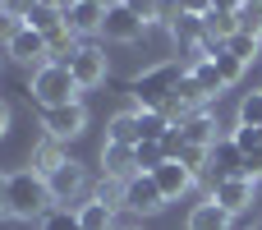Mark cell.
<instances>
[{
	"label": "cell",
	"mask_w": 262,
	"mask_h": 230,
	"mask_svg": "<svg viewBox=\"0 0 262 230\" xmlns=\"http://www.w3.org/2000/svg\"><path fill=\"white\" fill-rule=\"evenodd\" d=\"M124 5H129V9H134L143 23H152V18H157V5H161V0H124Z\"/></svg>",
	"instance_id": "obj_32"
},
{
	"label": "cell",
	"mask_w": 262,
	"mask_h": 230,
	"mask_svg": "<svg viewBox=\"0 0 262 230\" xmlns=\"http://www.w3.org/2000/svg\"><path fill=\"white\" fill-rule=\"evenodd\" d=\"M212 65H216V74H221V83H226V88L244 74V60H239V55H230V51H216V55H212Z\"/></svg>",
	"instance_id": "obj_24"
},
{
	"label": "cell",
	"mask_w": 262,
	"mask_h": 230,
	"mask_svg": "<svg viewBox=\"0 0 262 230\" xmlns=\"http://www.w3.org/2000/svg\"><path fill=\"white\" fill-rule=\"evenodd\" d=\"M78 32H69V28H60V32H51L46 37V51H51V65H69L74 55H78Z\"/></svg>",
	"instance_id": "obj_18"
},
{
	"label": "cell",
	"mask_w": 262,
	"mask_h": 230,
	"mask_svg": "<svg viewBox=\"0 0 262 230\" xmlns=\"http://www.w3.org/2000/svg\"><path fill=\"white\" fill-rule=\"evenodd\" d=\"M46 203H55L46 175H37V171H14V175H5V212H9V217H18V221L46 217Z\"/></svg>",
	"instance_id": "obj_2"
},
{
	"label": "cell",
	"mask_w": 262,
	"mask_h": 230,
	"mask_svg": "<svg viewBox=\"0 0 262 230\" xmlns=\"http://www.w3.org/2000/svg\"><path fill=\"white\" fill-rule=\"evenodd\" d=\"M101 23H106V9L101 5H92V0H69L64 5V28L69 32H101Z\"/></svg>",
	"instance_id": "obj_9"
},
{
	"label": "cell",
	"mask_w": 262,
	"mask_h": 230,
	"mask_svg": "<svg viewBox=\"0 0 262 230\" xmlns=\"http://www.w3.org/2000/svg\"><path fill=\"white\" fill-rule=\"evenodd\" d=\"M212 203H216V207H226L230 217H235V212H244V207H253V180H244V175H235V180H226V184H216V194H212Z\"/></svg>",
	"instance_id": "obj_11"
},
{
	"label": "cell",
	"mask_w": 262,
	"mask_h": 230,
	"mask_svg": "<svg viewBox=\"0 0 262 230\" xmlns=\"http://www.w3.org/2000/svg\"><path fill=\"white\" fill-rule=\"evenodd\" d=\"M161 148H166V157H170V161H180V157H184V148H189V138H184V129L175 124V129H170V134L161 138Z\"/></svg>",
	"instance_id": "obj_29"
},
{
	"label": "cell",
	"mask_w": 262,
	"mask_h": 230,
	"mask_svg": "<svg viewBox=\"0 0 262 230\" xmlns=\"http://www.w3.org/2000/svg\"><path fill=\"white\" fill-rule=\"evenodd\" d=\"M203 23H207V37H216V41H230L239 32V14H230V9H207Z\"/></svg>",
	"instance_id": "obj_20"
},
{
	"label": "cell",
	"mask_w": 262,
	"mask_h": 230,
	"mask_svg": "<svg viewBox=\"0 0 262 230\" xmlns=\"http://www.w3.org/2000/svg\"><path fill=\"white\" fill-rule=\"evenodd\" d=\"M64 161H69V157L60 152V138H41V143H37V152H32V171H37V175H46V180H51Z\"/></svg>",
	"instance_id": "obj_15"
},
{
	"label": "cell",
	"mask_w": 262,
	"mask_h": 230,
	"mask_svg": "<svg viewBox=\"0 0 262 230\" xmlns=\"http://www.w3.org/2000/svg\"><path fill=\"white\" fill-rule=\"evenodd\" d=\"M239 124H249V129L262 134V92H249V97L239 101Z\"/></svg>",
	"instance_id": "obj_26"
},
{
	"label": "cell",
	"mask_w": 262,
	"mask_h": 230,
	"mask_svg": "<svg viewBox=\"0 0 262 230\" xmlns=\"http://www.w3.org/2000/svg\"><path fill=\"white\" fill-rule=\"evenodd\" d=\"M92 5H101V9H111V5H120V0H92Z\"/></svg>",
	"instance_id": "obj_39"
},
{
	"label": "cell",
	"mask_w": 262,
	"mask_h": 230,
	"mask_svg": "<svg viewBox=\"0 0 262 230\" xmlns=\"http://www.w3.org/2000/svg\"><path fill=\"white\" fill-rule=\"evenodd\" d=\"M106 143H120V148H138V143H143V129H138V111H120V115H111V124H106Z\"/></svg>",
	"instance_id": "obj_13"
},
{
	"label": "cell",
	"mask_w": 262,
	"mask_h": 230,
	"mask_svg": "<svg viewBox=\"0 0 262 230\" xmlns=\"http://www.w3.org/2000/svg\"><path fill=\"white\" fill-rule=\"evenodd\" d=\"M180 9H184V14H198V18H203V14L212 9V0H180Z\"/></svg>",
	"instance_id": "obj_35"
},
{
	"label": "cell",
	"mask_w": 262,
	"mask_h": 230,
	"mask_svg": "<svg viewBox=\"0 0 262 230\" xmlns=\"http://www.w3.org/2000/svg\"><path fill=\"white\" fill-rule=\"evenodd\" d=\"M226 51H230V55H239V60L249 65V60L258 55V37H249V32H235V37L226 41Z\"/></svg>",
	"instance_id": "obj_27"
},
{
	"label": "cell",
	"mask_w": 262,
	"mask_h": 230,
	"mask_svg": "<svg viewBox=\"0 0 262 230\" xmlns=\"http://www.w3.org/2000/svg\"><path fill=\"white\" fill-rule=\"evenodd\" d=\"M37 5H46V9H64L69 0H37Z\"/></svg>",
	"instance_id": "obj_38"
},
{
	"label": "cell",
	"mask_w": 262,
	"mask_h": 230,
	"mask_svg": "<svg viewBox=\"0 0 262 230\" xmlns=\"http://www.w3.org/2000/svg\"><path fill=\"white\" fill-rule=\"evenodd\" d=\"M0 212H5V175H0Z\"/></svg>",
	"instance_id": "obj_40"
},
{
	"label": "cell",
	"mask_w": 262,
	"mask_h": 230,
	"mask_svg": "<svg viewBox=\"0 0 262 230\" xmlns=\"http://www.w3.org/2000/svg\"><path fill=\"white\" fill-rule=\"evenodd\" d=\"M189 230H230V212L207 198V203H198V207L189 212Z\"/></svg>",
	"instance_id": "obj_16"
},
{
	"label": "cell",
	"mask_w": 262,
	"mask_h": 230,
	"mask_svg": "<svg viewBox=\"0 0 262 230\" xmlns=\"http://www.w3.org/2000/svg\"><path fill=\"white\" fill-rule=\"evenodd\" d=\"M212 9H230V14H239V9H244V0H212Z\"/></svg>",
	"instance_id": "obj_36"
},
{
	"label": "cell",
	"mask_w": 262,
	"mask_h": 230,
	"mask_svg": "<svg viewBox=\"0 0 262 230\" xmlns=\"http://www.w3.org/2000/svg\"><path fill=\"white\" fill-rule=\"evenodd\" d=\"M101 166H106V180H134L138 175V161H134V148H120V143H106L101 148Z\"/></svg>",
	"instance_id": "obj_12"
},
{
	"label": "cell",
	"mask_w": 262,
	"mask_h": 230,
	"mask_svg": "<svg viewBox=\"0 0 262 230\" xmlns=\"http://www.w3.org/2000/svg\"><path fill=\"white\" fill-rule=\"evenodd\" d=\"M184 74H189V69H184L180 60H161V65L143 69L138 78H129V97H134L143 111H166V106L175 101V92H180Z\"/></svg>",
	"instance_id": "obj_1"
},
{
	"label": "cell",
	"mask_w": 262,
	"mask_h": 230,
	"mask_svg": "<svg viewBox=\"0 0 262 230\" xmlns=\"http://www.w3.org/2000/svg\"><path fill=\"white\" fill-rule=\"evenodd\" d=\"M9 55H14L18 65H37V69H41V65H51L46 37H41V32H32L28 23H23V28H18L14 37H9Z\"/></svg>",
	"instance_id": "obj_6"
},
{
	"label": "cell",
	"mask_w": 262,
	"mask_h": 230,
	"mask_svg": "<svg viewBox=\"0 0 262 230\" xmlns=\"http://www.w3.org/2000/svg\"><path fill=\"white\" fill-rule=\"evenodd\" d=\"M23 23H28L32 32H41V37H51V32H60V28H64V9H46V5H32Z\"/></svg>",
	"instance_id": "obj_19"
},
{
	"label": "cell",
	"mask_w": 262,
	"mask_h": 230,
	"mask_svg": "<svg viewBox=\"0 0 262 230\" xmlns=\"http://www.w3.org/2000/svg\"><path fill=\"white\" fill-rule=\"evenodd\" d=\"M32 97H37L41 111L78 101V78H74V69H69V65H41V69L32 74Z\"/></svg>",
	"instance_id": "obj_3"
},
{
	"label": "cell",
	"mask_w": 262,
	"mask_h": 230,
	"mask_svg": "<svg viewBox=\"0 0 262 230\" xmlns=\"http://www.w3.org/2000/svg\"><path fill=\"white\" fill-rule=\"evenodd\" d=\"M5 129H9V106L0 101V138H5Z\"/></svg>",
	"instance_id": "obj_37"
},
{
	"label": "cell",
	"mask_w": 262,
	"mask_h": 230,
	"mask_svg": "<svg viewBox=\"0 0 262 230\" xmlns=\"http://www.w3.org/2000/svg\"><path fill=\"white\" fill-rule=\"evenodd\" d=\"M253 226H258V212H253V207H244V212L230 217V230H253Z\"/></svg>",
	"instance_id": "obj_34"
},
{
	"label": "cell",
	"mask_w": 262,
	"mask_h": 230,
	"mask_svg": "<svg viewBox=\"0 0 262 230\" xmlns=\"http://www.w3.org/2000/svg\"><path fill=\"white\" fill-rule=\"evenodd\" d=\"M69 69H74L78 88H97L106 78V51L101 46H78V55L69 60Z\"/></svg>",
	"instance_id": "obj_8"
},
{
	"label": "cell",
	"mask_w": 262,
	"mask_h": 230,
	"mask_svg": "<svg viewBox=\"0 0 262 230\" xmlns=\"http://www.w3.org/2000/svg\"><path fill=\"white\" fill-rule=\"evenodd\" d=\"M78 221H83V230H111L115 212H111L106 203H83V207H78Z\"/></svg>",
	"instance_id": "obj_22"
},
{
	"label": "cell",
	"mask_w": 262,
	"mask_h": 230,
	"mask_svg": "<svg viewBox=\"0 0 262 230\" xmlns=\"http://www.w3.org/2000/svg\"><path fill=\"white\" fill-rule=\"evenodd\" d=\"M124 207H129V212H161V207H166V194L157 189L152 175H134V180L124 184Z\"/></svg>",
	"instance_id": "obj_7"
},
{
	"label": "cell",
	"mask_w": 262,
	"mask_h": 230,
	"mask_svg": "<svg viewBox=\"0 0 262 230\" xmlns=\"http://www.w3.org/2000/svg\"><path fill=\"white\" fill-rule=\"evenodd\" d=\"M244 180H262V148L244 152Z\"/></svg>",
	"instance_id": "obj_31"
},
{
	"label": "cell",
	"mask_w": 262,
	"mask_h": 230,
	"mask_svg": "<svg viewBox=\"0 0 262 230\" xmlns=\"http://www.w3.org/2000/svg\"><path fill=\"white\" fill-rule=\"evenodd\" d=\"M41 230H83V221H78V212H46L41 217Z\"/></svg>",
	"instance_id": "obj_28"
},
{
	"label": "cell",
	"mask_w": 262,
	"mask_h": 230,
	"mask_svg": "<svg viewBox=\"0 0 262 230\" xmlns=\"http://www.w3.org/2000/svg\"><path fill=\"white\" fill-rule=\"evenodd\" d=\"M46 184H51V198H55V203H69V198H78V194L88 189V175H83V166H78V161H64Z\"/></svg>",
	"instance_id": "obj_10"
},
{
	"label": "cell",
	"mask_w": 262,
	"mask_h": 230,
	"mask_svg": "<svg viewBox=\"0 0 262 230\" xmlns=\"http://www.w3.org/2000/svg\"><path fill=\"white\" fill-rule=\"evenodd\" d=\"M143 28H147V23H143L124 0H120V5H111V9H106V23H101V32H106L111 41H138V37H143Z\"/></svg>",
	"instance_id": "obj_5"
},
{
	"label": "cell",
	"mask_w": 262,
	"mask_h": 230,
	"mask_svg": "<svg viewBox=\"0 0 262 230\" xmlns=\"http://www.w3.org/2000/svg\"><path fill=\"white\" fill-rule=\"evenodd\" d=\"M134 161H138V175H152V171H161L170 157H166L161 143H138V148H134Z\"/></svg>",
	"instance_id": "obj_21"
},
{
	"label": "cell",
	"mask_w": 262,
	"mask_h": 230,
	"mask_svg": "<svg viewBox=\"0 0 262 230\" xmlns=\"http://www.w3.org/2000/svg\"><path fill=\"white\" fill-rule=\"evenodd\" d=\"M189 74H193V78H198V88H203V92H207V97H216V92H221V88H226V83H221V74H216V65H212V60H198V65H193V69H189Z\"/></svg>",
	"instance_id": "obj_23"
},
{
	"label": "cell",
	"mask_w": 262,
	"mask_h": 230,
	"mask_svg": "<svg viewBox=\"0 0 262 230\" xmlns=\"http://www.w3.org/2000/svg\"><path fill=\"white\" fill-rule=\"evenodd\" d=\"M180 129H184V138H189V143H198V148H212V143H216V120H212L207 111H193Z\"/></svg>",
	"instance_id": "obj_17"
},
{
	"label": "cell",
	"mask_w": 262,
	"mask_h": 230,
	"mask_svg": "<svg viewBox=\"0 0 262 230\" xmlns=\"http://www.w3.org/2000/svg\"><path fill=\"white\" fill-rule=\"evenodd\" d=\"M239 32L262 37V0H244V9H239Z\"/></svg>",
	"instance_id": "obj_25"
},
{
	"label": "cell",
	"mask_w": 262,
	"mask_h": 230,
	"mask_svg": "<svg viewBox=\"0 0 262 230\" xmlns=\"http://www.w3.org/2000/svg\"><path fill=\"white\" fill-rule=\"evenodd\" d=\"M18 28H23V18H14L9 9H0V41H9V37H14Z\"/></svg>",
	"instance_id": "obj_33"
},
{
	"label": "cell",
	"mask_w": 262,
	"mask_h": 230,
	"mask_svg": "<svg viewBox=\"0 0 262 230\" xmlns=\"http://www.w3.org/2000/svg\"><path fill=\"white\" fill-rule=\"evenodd\" d=\"M230 138H235V148H239V152H253V148H262V134H258V129H249V124H239Z\"/></svg>",
	"instance_id": "obj_30"
},
{
	"label": "cell",
	"mask_w": 262,
	"mask_h": 230,
	"mask_svg": "<svg viewBox=\"0 0 262 230\" xmlns=\"http://www.w3.org/2000/svg\"><path fill=\"white\" fill-rule=\"evenodd\" d=\"M41 129H46V138H78L83 129H88V111L78 106V101H69V106H51V111H41Z\"/></svg>",
	"instance_id": "obj_4"
},
{
	"label": "cell",
	"mask_w": 262,
	"mask_h": 230,
	"mask_svg": "<svg viewBox=\"0 0 262 230\" xmlns=\"http://www.w3.org/2000/svg\"><path fill=\"white\" fill-rule=\"evenodd\" d=\"M152 180H157V189H161V194H166V203H170V198H180V194L193 184V171H184L180 161H166L161 171H152Z\"/></svg>",
	"instance_id": "obj_14"
}]
</instances>
